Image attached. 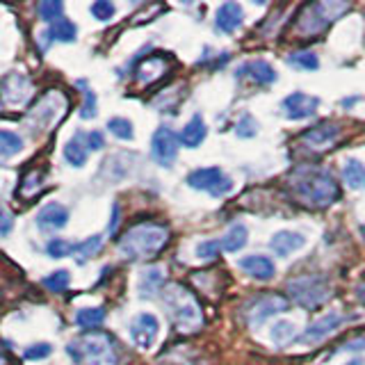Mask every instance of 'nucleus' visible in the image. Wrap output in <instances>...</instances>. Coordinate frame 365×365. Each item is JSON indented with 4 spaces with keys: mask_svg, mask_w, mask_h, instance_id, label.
Returning a JSON list of instances; mask_svg holds the SVG:
<instances>
[{
    "mask_svg": "<svg viewBox=\"0 0 365 365\" xmlns=\"http://www.w3.org/2000/svg\"><path fill=\"white\" fill-rule=\"evenodd\" d=\"M292 190L304 203L313 205V208H327V205L336 203L340 197V187L334 174L317 167L297 169L292 178Z\"/></svg>",
    "mask_w": 365,
    "mask_h": 365,
    "instance_id": "obj_1",
    "label": "nucleus"
},
{
    "mask_svg": "<svg viewBox=\"0 0 365 365\" xmlns=\"http://www.w3.org/2000/svg\"><path fill=\"white\" fill-rule=\"evenodd\" d=\"M169 242V231L165 226L144 222L125 231V235L119 240V254L125 260H146L165 249Z\"/></svg>",
    "mask_w": 365,
    "mask_h": 365,
    "instance_id": "obj_2",
    "label": "nucleus"
},
{
    "mask_svg": "<svg viewBox=\"0 0 365 365\" xmlns=\"http://www.w3.org/2000/svg\"><path fill=\"white\" fill-rule=\"evenodd\" d=\"M66 354L73 365H117L114 342L108 334H101V331H91V334L68 342Z\"/></svg>",
    "mask_w": 365,
    "mask_h": 365,
    "instance_id": "obj_3",
    "label": "nucleus"
},
{
    "mask_svg": "<svg viewBox=\"0 0 365 365\" xmlns=\"http://www.w3.org/2000/svg\"><path fill=\"white\" fill-rule=\"evenodd\" d=\"M163 302L167 306V313L180 331H194L199 329L203 317L199 311V304L194 302V297L182 288V285H167L163 290Z\"/></svg>",
    "mask_w": 365,
    "mask_h": 365,
    "instance_id": "obj_4",
    "label": "nucleus"
},
{
    "mask_svg": "<svg viewBox=\"0 0 365 365\" xmlns=\"http://www.w3.org/2000/svg\"><path fill=\"white\" fill-rule=\"evenodd\" d=\"M349 5L347 3H313L306 5V9L302 11L299 23H297V30L302 34H317L322 32L331 21L338 19L342 11H347Z\"/></svg>",
    "mask_w": 365,
    "mask_h": 365,
    "instance_id": "obj_5",
    "label": "nucleus"
},
{
    "mask_svg": "<svg viewBox=\"0 0 365 365\" xmlns=\"http://www.w3.org/2000/svg\"><path fill=\"white\" fill-rule=\"evenodd\" d=\"M64 110H66V98L60 91H48L28 112V125L32 130H48L53 123L62 119Z\"/></svg>",
    "mask_w": 365,
    "mask_h": 365,
    "instance_id": "obj_6",
    "label": "nucleus"
},
{
    "mask_svg": "<svg viewBox=\"0 0 365 365\" xmlns=\"http://www.w3.org/2000/svg\"><path fill=\"white\" fill-rule=\"evenodd\" d=\"M288 292L297 306L317 308L329 299V283H327V279L311 274V277H302V279L290 281Z\"/></svg>",
    "mask_w": 365,
    "mask_h": 365,
    "instance_id": "obj_7",
    "label": "nucleus"
},
{
    "mask_svg": "<svg viewBox=\"0 0 365 365\" xmlns=\"http://www.w3.org/2000/svg\"><path fill=\"white\" fill-rule=\"evenodd\" d=\"M185 182L192 190L199 192H208L210 197L222 199L226 194L233 192V180L231 176H226L220 167H203V169H194L192 174H187Z\"/></svg>",
    "mask_w": 365,
    "mask_h": 365,
    "instance_id": "obj_8",
    "label": "nucleus"
},
{
    "mask_svg": "<svg viewBox=\"0 0 365 365\" xmlns=\"http://www.w3.org/2000/svg\"><path fill=\"white\" fill-rule=\"evenodd\" d=\"M178 144L180 137L167 125H160L151 137V158L160 167H171L178 158Z\"/></svg>",
    "mask_w": 365,
    "mask_h": 365,
    "instance_id": "obj_9",
    "label": "nucleus"
},
{
    "mask_svg": "<svg viewBox=\"0 0 365 365\" xmlns=\"http://www.w3.org/2000/svg\"><path fill=\"white\" fill-rule=\"evenodd\" d=\"M288 308H290L288 299L281 297V294H265V297H260V299L247 311L249 327L258 329L260 324H265L269 317L279 315V313H285Z\"/></svg>",
    "mask_w": 365,
    "mask_h": 365,
    "instance_id": "obj_10",
    "label": "nucleus"
},
{
    "mask_svg": "<svg viewBox=\"0 0 365 365\" xmlns=\"http://www.w3.org/2000/svg\"><path fill=\"white\" fill-rule=\"evenodd\" d=\"M319 108V98L311 96V94H304V91H294V94L285 96L281 103V110L288 119L292 121H304V119H311L313 114Z\"/></svg>",
    "mask_w": 365,
    "mask_h": 365,
    "instance_id": "obj_11",
    "label": "nucleus"
},
{
    "mask_svg": "<svg viewBox=\"0 0 365 365\" xmlns=\"http://www.w3.org/2000/svg\"><path fill=\"white\" fill-rule=\"evenodd\" d=\"M158 334H160V322L153 313H140L130 322V338L140 349L153 347Z\"/></svg>",
    "mask_w": 365,
    "mask_h": 365,
    "instance_id": "obj_12",
    "label": "nucleus"
},
{
    "mask_svg": "<svg viewBox=\"0 0 365 365\" xmlns=\"http://www.w3.org/2000/svg\"><path fill=\"white\" fill-rule=\"evenodd\" d=\"M0 94L9 106H23L32 96V83L28 76L23 73H9L3 85H0Z\"/></svg>",
    "mask_w": 365,
    "mask_h": 365,
    "instance_id": "obj_13",
    "label": "nucleus"
},
{
    "mask_svg": "<svg viewBox=\"0 0 365 365\" xmlns=\"http://www.w3.org/2000/svg\"><path fill=\"white\" fill-rule=\"evenodd\" d=\"M342 322H345V317H342L340 313H329L324 317H319L317 322H313L297 340L306 342V345H317V342H322L324 338H329L331 334H334Z\"/></svg>",
    "mask_w": 365,
    "mask_h": 365,
    "instance_id": "obj_14",
    "label": "nucleus"
},
{
    "mask_svg": "<svg viewBox=\"0 0 365 365\" xmlns=\"http://www.w3.org/2000/svg\"><path fill=\"white\" fill-rule=\"evenodd\" d=\"M338 137H340V125L324 121V123H317L313 128L304 130L302 142L311 148H329L338 142Z\"/></svg>",
    "mask_w": 365,
    "mask_h": 365,
    "instance_id": "obj_15",
    "label": "nucleus"
},
{
    "mask_svg": "<svg viewBox=\"0 0 365 365\" xmlns=\"http://www.w3.org/2000/svg\"><path fill=\"white\" fill-rule=\"evenodd\" d=\"M235 76L240 80H251V83H256L260 87L265 85H272L274 80H277V71H274V66L265 60H251V62H245L242 66L237 68Z\"/></svg>",
    "mask_w": 365,
    "mask_h": 365,
    "instance_id": "obj_16",
    "label": "nucleus"
},
{
    "mask_svg": "<svg viewBox=\"0 0 365 365\" xmlns=\"http://www.w3.org/2000/svg\"><path fill=\"white\" fill-rule=\"evenodd\" d=\"M237 267L242 269L245 274H249L251 279L256 281H272L274 274H277V267H274L272 258L260 256V254H251L237 260Z\"/></svg>",
    "mask_w": 365,
    "mask_h": 365,
    "instance_id": "obj_17",
    "label": "nucleus"
},
{
    "mask_svg": "<svg viewBox=\"0 0 365 365\" xmlns=\"http://www.w3.org/2000/svg\"><path fill=\"white\" fill-rule=\"evenodd\" d=\"M242 23H245V11L237 3H224V5L217 7V14H215L217 32L233 34L235 30H240Z\"/></svg>",
    "mask_w": 365,
    "mask_h": 365,
    "instance_id": "obj_18",
    "label": "nucleus"
},
{
    "mask_svg": "<svg viewBox=\"0 0 365 365\" xmlns=\"http://www.w3.org/2000/svg\"><path fill=\"white\" fill-rule=\"evenodd\" d=\"M68 224V210L62 203H46L37 212V226L46 233H55Z\"/></svg>",
    "mask_w": 365,
    "mask_h": 365,
    "instance_id": "obj_19",
    "label": "nucleus"
},
{
    "mask_svg": "<svg viewBox=\"0 0 365 365\" xmlns=\"http://www.w3.org/2000/svg\"><path fill=\"white\" fill-rule=\"evenodd\" d=\"M304 247H306V237L297 231H279V233H274L269 240V249L279 258H288L294 254V251H299Z\"/></svg>",
    "mask_w": 365,
    "mask_h": 365,
    "instance_id": "obj_20",
    "label": "nucleus"
},
{
    "mask_svg": "<svg viewBox=\"0 0 365 365\" xmlns=\"http://www.w3.org/2000/svg\"><path fill=\"white\" fill-rule=\"evenodd\" d=\"M205 135H208V128H205L201 114H194V117L185 125H182V130H180V144L187 146V148H197L205 140Z\"/></svg>",
    "mask_w": 365,
    "mask_h": 365,
    "instance_id": "obj_21",
    "label": "nucleus"
},
{
    "mask_svg": "<svg viewBox=\"0 0 365 365\" xmlns=\"http://www.w3.org/2000/svg\"><path fill=\"white\" fill-rule=\"evenodd\" d=\"M83 140H85V133H76L64 146V160L71 167H85L87 165V144Z\"/></svg>",
    "mask_w": 365,
    "mask_h": 365,
    "instance_id": "obj_22",
    "label": "nucleus"
},
{
    "mask_svg": "<svg viewBox=\"0 0 365 365\" xmlns=\"http://www.w3.org/2000/svg\"><path fill=\"white\" fill-rule=\"evenodd\" d=\"M165 285V274L160 267H151V269H144L140 283H137V290H140V297H153L163 290Z\"/></svg>",
    "mask_w": 365,
    "mask_h": 365,
    "instance_id": "obj_23",
    "label": "nucleus"
},
{
    "mask_svg": "<svg viewBox=\"0 0 365 365\" xmlns=\"http://www.w3.org/2000/svg\"><path fill=\"white\" fill-rule=\"evenodd\" d=\"M165 68H167V62L163 60V57H158V55H153V57H148V60H144L140 66H137V80L140 83H153L155 78H160L165 73Z\"/></svg>",
    "mask_w": 365,
    "mask_h": 365,
    "instance_id": "obj_24",
    "label": "nucleus"
},
{
    "mask_svg": "<svg viewBox=\"0 0 365 365\" xmlns=\"http://www.w3.org/2000/svg\"><path fill=\"white\" fill-rule=\"evenodd\" d=\"M53 41H62V43H71L76 41L78 37V28H76V23L73 21H68V19H60V21H55L51 23V30L46 32Z\"/></svg>",
    "mask_w": 365,
    "mask_h": 365,
    "instance_id": "obj_25",
    "label": "nucleus"
},
{
    "mask_svg": "<svg viewBox=\"0 0 365 365\" xmlns=\"http://www.w3.org/2000/svg\"><path fill=\"white\" fill-rule=\"evenodd\" d=\"M101 249H103V235H91V237L83 240V242H78L73 247V256H76V260L80 262V265H85V262L89 258H94Z\"/></svg>",
    "mask_w": 365,
    "mask_h": 365,
    "instance_id": "obj_26",
    "label": "nucleus"
},
{
    "mask_svg": "<svg viewBox=\"0 0 365 365\" xmlns=\"http://www.w3.org/2000/svg\"><path fill=\"white\" fill-rule=\"evenodd\" d=\"M342 178L351 190H363L365 187V167L361 160H347L342 167Z\"/></svg>",
    "mask_w": 365,
    "mask_h": 365,
    "instance_id": "obj_27",
    "label": "nucleus"
},
{
    "mask_svg": "<svg viewBox=\"0 0 365 365\" xmlns=\"http://www.w3.org/2000/svg\"><path fill=\"white\" fill-rule=\"evenodd\" d=\"M220 242H222L224 251H231V254H235V251H240L247 245V228L242 224L231 226V228H228V233L220 240Z\"/></svg>",
    "mask_w": 365,
    "mask_h": 365,
    "instance_id": "obj_28",
    "label": "nucleus"
},
{
    "mask_svg": "<svg viewBox=\"0 0 365 365\" xmlns=\"http://www.w3.org/2000/svg\"><path fill=\"white\" fill-rule=\"evenodd\" d=\"M269 338H272L274 345L283 347L297 338V327L292 322H288V319H283V322H277L269 329Z\"/></svg>",
    "mask_w": 365,
    "mask_h": 365,
    "instance_id": "obj_29",
    "label": "nucleus"
},
{
    "mask_svg": "<svg viewBox=\"0 0 365 365\" xmlns=\"http://www.w3.org/2000/svg\"><path fill=\"white\" fill-rule=\"evenodd\" d=\"M106 319V311L103 308H80L76 313V324L80 329H96Z\"/></svg>",
    "mask_w": 365,
    "mask_h": 365,
    "instance_id": "obj_30",
    "label": "nucleus"
},
{
    "mask_svg": "<svg viewBox=\"0 0 365 365\" xmlns=\"http://www.w3.org/2000/svg\"><path fill=\"white\" fill-rule=\"evenodd\" d=\"M23 148V137L11 130H0V158H11L21 153Z\"/></svg>",
    "mask_w": 365,
    "mask_h": 365,
    "instance_id": "obj_31",
    "label": "nucleus"
},
{
    "mask_svg": "<svg viewBox=\"0 0 365 365\" xmlns=\"http://www.w3.org/2000/svg\"><path fill=\"white\" fill-rule=\"evenodd\" d=\"M288 64L294 68H302V71H315V68H319L317 55L311 51H299V53L288 55Z\"/></svg>",
    "mask_w": 365,
    "mask_h": 365,
    "instance_id": "obj_32",
    "label": "nucleus"
},
{
    "mask_svg": "<svg viewBox=\"0 0 365 365\" xmlns=\"http://www.w3.org/2000/svg\"><path fill=\"white\" fill-rule=\"evenodd\" d=\"M37 11L41 21L46 23H55L62 19V11H64V5L60 3V0H43V3L37 5Z\"/></svg>",
    "mask_w": 365,
    "mask_h": 365,
    "instance_id": "obj_33",
    "label": "nucleus"
},
{
    "mask_svg": "<svg viewBox=\"0 0 365 365\" xmlns=\"http://www.w3.org/2000/svg\"><path fill=\"white\" fill-rule=\"evenodd\" d=\"M108 130L114 135V137H119V140L123 142H128L135 137V130H133V123L128 119H123V117H114L108 121Z\"/></svg>",
    "mask_w": 365,
    "mask_h": 365,
    "instance_id": "obj_34",
    "label": "nucleus"
},
{
    "mask_svg": "<svg viewBox=\"0 0 365 365\" xmlns=\"http://www.w3.org/2000/svg\"><path fill=\"white\" fill-rule=\"evenodd\" d=\"M73 247L76 245H71L64 237H51L48 245H46V254L51 258H66L68 254H73Z\"/></svg>",
    "mask_w": 365,
    "mask_h": 365,
    "instance_id": "obj_35",
    "label": "nucleus"
},
{
    "mask_svg": "<svg viewBox=\"0 0 365 365\" xmlns=\"http://www.w3.org/2000/svg\"><path fill=\"white\" fill-rule=\"evenodd\" d=\"M68 281H71V277H68L66 269H57L53 274H48V277L43 279V285L48 288L51 292H64L68 288Z\"/></svg>",
    "mask_w": 365,
    "mask_h": 365,
    "instance_id": "obj_36",
    "label": "nucleus"
},
{
    "mask_svg": "<svg viewBox=\"0 0 365 365\" xmlns=\"http://www.w3.org/2000/svg\"><path fill=\"white\" fill-rule=\"evenodd\" d=\"M220 251H222L220 240H203V242L197 245V256L201 260H215L217 256H220Z\"/></svg>",
    "mask_w": 365,
    "mask_h": 365,
    "instance_id": "obj_37",
    "label": "nucleus"
},
{
    "mask_svg": "<svg viewBox=\"0 0 365 365\" xmlns=\"http://www.w3.org/2000/svg\"><path fill=\"white\" fill-rule=\"evenodd\" d=\"M89 11H91V16L98 21H110L114 16V11H117V7H114L110 0H96V3L89 7Z\"/></svg>",
    "mask_w": 365,
    "mask_h": 365,
    "instance_id": "obj_38",
    "label": "nucleus"
},
{
    "mask_svg": "<svg viewBox=\"0 0 365 365\" xmlns=\"http://www.w3.org/2000/svg\"><path fill=\"white\" fill-rule=\"evenodd\" d=\"M235 133H237V137H254V135L258 133V123H256V119L251 117L249 112H245L242 117H240L237 125H235Z\"/></svg>",
    "mask_w": 365,
    "mask_h": 365,
    "instance_id": "obj_39",
    "label": "nucleus"
},
{
    "mask_svg": "<svg viewBox=\"0 0 365 365\" xmlns=\"http://www.w3.org/2000/svg\"><path fill=\"white\" fill-rule=\"evenodd\" d=\"M53 354V347L48 342H37V345H30L26 351H23V356L28 361H39V359H48Z\"/></svg>",
    "mask_w": 365,
    "mask_h": 365,
    "instance_id": "obj_40",
    "label": "nucleus"
},
{
    "mask_svg": "<svg viewBox=\"0 0 365 365\" xmlns=\"http://www.w3.org/2000/svg\"><path fill=\"white\" fill-rule=\"evenodd\" d=\"M96 94L91 89H85V103L80 108V117L83 119H94L96 117Z\"/></svg>",
    "mask_w": 365,
    "mask_h": 365,
    "instance_id": "obj_41",
    "label": "nucleus"
},
{
    "mask_svg": "<svg viewBox=\"0 0 365 365\" xmlns=\"http://www.w3.org/2000/svg\"><path fill=\"white\" fill-rule=\"evenodd\" d=\"M85 144H87V151H101L106 146V140H103V133L98 130H91L85 135Z\"/></svg>",
    "mask_w": 365,
    "mask_h": 365,
    "instance_id": "obj_42",
    "label": "nucleus"
},
{
    "mask_svg": "<svg viewBox=\"0 0 365 365\" xmlns=\"http://www.w3.org/2000/svg\"><path fill=\"white\" fill-rule=\"evenodd\" d=\"M34 180H41V171H32L30 176H26V180H23V185H21V194H32L34 190Z\"/></svg>",
    "mask_w": 365,
    "mask_h": 365,
    "instance_id": "obj_43",
    "label": "nucleus"
},
{
    "mask_svg": "<svg viewBox=\"0 0 365 365\" xmlns=\"http://www.w3.org/2000/svg\"><path fill=\"white\" fill-rule=\"evenodd\" d=\"M9 231H11V217L3 205H0V235H7Z\"/></svg>",
    "mask_w": 365,
    "mask_h": 365,
    "instance_id": "obj_44",
    "label": "nucleus"
},
{
    "mask_svg": "<svg viewBox=\"0 0 365 365\" xmlns=\"http://www.w3.org/2000/svg\"><path fill=\"white\" fill-rule=\"evenodd\" d=\"M117 224H119V205H112V222H110V233L117 231Z\"/></svg>",
    "mask_w": 365,
    "mask_h": 365,
    "instance_id": "obj_45",
    "label": "nucleus"
},
{
    "mask_svg": "<svg viewBox=\"0 0 365 365\" xmlns=\"http://www.w3.org/2000/svg\"><path fill=\"white\" fill-rule=\"evenodd\" d=\"M342 349H354V351H359V349H365V338H359V340H351L347 347H342Z\"/></svg>",
    "mask_w": 365,
    "mask_h": 365,
    "instance_id": "obj_46",
    "label": "nucleus"
},
{
    "mask_svg": "<svg viewBox=\"0 0 365 365\" xmlns=\"http://www.w3.org/2000/svg\"><path fill=\"white\" fill-rule=\"evenodd\" d=\"M356 297H359L361 302H365V283H363V285H359V288H356Z\"/></svg>",
    "mask_w": 365,
    "mask_h": 365,
    "instance_id": "obj_47",
    "label": "nucleus"
},
{
    "mask_svg": "<svg viewBox=\"0 0 365 365\" xmlns=\"http://www.w3.org/2000/svg\"><path fill=\"white\" fill-rule=\"evenodd\" d=\"M345 365H365L361 359H354V361H349V363H345Z\"/></svg>",
    "mask_w": 365,
    "mask_h": 365,
    "instance_id": "obj_48",
    "label": "nucleus"
},
{
    "mask_svg": "<svg viewBox=\"0 0 365 365\" xmlns=\"http://www.w3.org/2000/svg\"><path fill=\"white\" fill-rule=\"evenodd\" d=\"M0 106H3V103H0Z\"/></svg>",
    "mask_w": 365,
    "mask_h": 365,
    "instance_id": "obj_49",
    "label": "nucleus"
}]
</instances>
